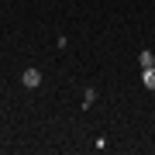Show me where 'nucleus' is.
<instances>
[{
  "label": "nucleus",
  "mask_w": 155,
  "mask_h": 155,
  "mask_svg": "<svg viewBox=\"0 0 155 155\" xmlns=\"http://www.w3.org/2000/svg\"><path fill=\"white\" fill-rule=\"evenodd\" d=\"M21 83L28 86V90H38V86H41V72H38V69H24Z\"/></svg>",
  "instance_id": "nucleus-1"
},
{
  "label": "nucleus",
  "mask_w": 155,
  "mask_h": 155,
  "mask_svg": "<svg viewBox=\"0 0 155 155\" xmlns=\"http://www.w3.org/2000/svg\"><path fill=\"white\" fill-rule=\"evenodd\" d=\"M141 83H145V90H155V66L141 69Z\"/></svg>",
  "instance_id": "nucleus-2"
},
{
  "label": "nucleus",
  "mask_w": 155,
  "mask_h": 155,
  "mask_svg": "<svg viewBox=\"0 0 155 155\" xmlns=\"http://www.w3.org/2000/svg\"><path fill=\"white\" fill-rule=\"evenodd\" d=\"M138 62H141V69H148V66H155V55H152L148 48H145L141 55H138Z\"/></svg>",
  "instance_id": "nucleus-3"
},
{
  "label": "nucleus",
  "mask_w": 155,
  "mask_h": 155,
  "mask_svg": "<svg viewBox=\"0 0 155 155\" xmlns=\"http://www.w3.org/2000/svg\"><path fill=\"white\" fill-rule=\"evenodd\" d=\"M93 100H97V90H83V104L90 107V104H93Z\"/></svg>",
  "instance_id": "nucleus-4"
}]
</instances>
